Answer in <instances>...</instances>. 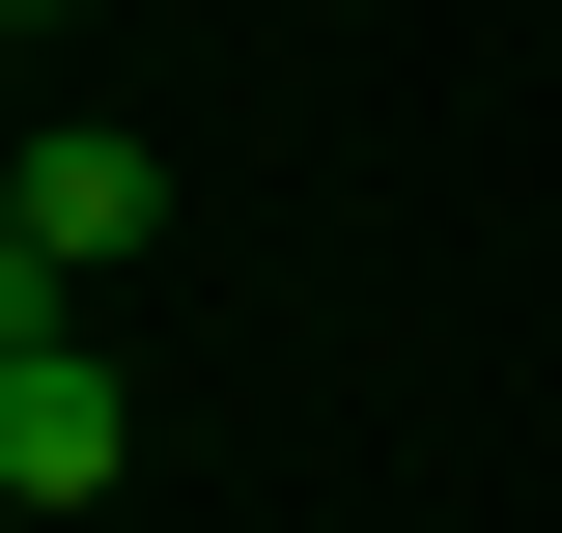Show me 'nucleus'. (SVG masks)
Masks as SVG:
<instances>
[{"mask_svg":"<svg viewBox=\"0 0 562 533\" xmlns=\"http://www.w3.org/2000/svg\"><path fill=\"white\" fill-rule=\"evenodd\" d=\"M113 450H140V394L85 337H29V365H0V506H113Z\"/></svg>","mask_w":562,"mask_h":533,"instance_id":"f257e3e1","label":"nucleus"},{"mask_svg":"<svg viewBox=\"0 0 562 533\" xmlns=\"http://www.w3.org/2000/svg\"><path fill=\"white\" fill-rule=\"evenodd\" d=\"M29 337H85V309H57V225H29V140H0V365Z\"/></svg>","mask_w":562,"mask_h":533,"instance_id":"7ed1b4c3","label":"nucleus"},{"mask_svg":"<svg viewBox=\"0 0 562 533\" xmlns=\"http://www.w3.org/2000/svg\"><path fill=\"white\" fill-rule=\"evenodd\" d=\"M0 29H57V0H0Z\"/></svg>","mask_w":562,"mask_h":533,"instance_id":"20e7f679","label":"nucleus"},{"mask_svg":"<svg viewBox=\"0 0 562 533\" xmlns=\"http://www.w3.org/2000/svg\"><path fill=\"white\" fill-rule=\"evenodd\" d=\"M29 225H57V281H85V253H140V225H169V140L57 113V140H29Z\"/></svg>","mask_w":562,"mask_h":533,"instance_id":"f03ea898","label":"nucleus"}]
</instances>
